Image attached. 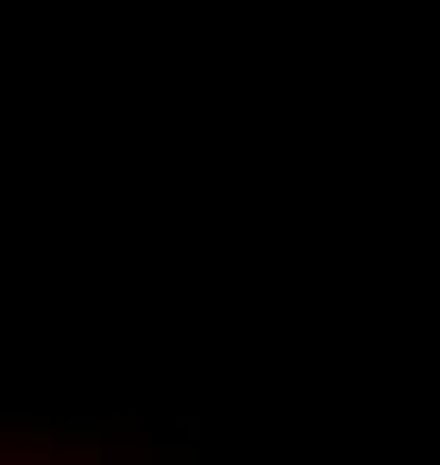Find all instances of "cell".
Listing matches in <instances>:
<instances>
[{"label": "cell", "instance_id": "obj_1", "mask_svg": "<svg viewBox=\"0 0 440 465\" xmlns=\"http://www.w3.org/2000/svg\"><path fill=\"white\" fill-rule=\"evenodd\" d=\"M120 434L82 409H13L0 415V465H107Z\"/></svg>", "mask_w": 440, "mask_h": 465}, {"label": "cell", "instance_id": "obj_2", "mask_svg": "<svg viewBox=\"0 0 440 465\" xmlns=\"http://www.w3.org/2000/svg\"><path fill=\"white\" fill-rule=\"evenodd\" d=\"M120 460L126 465H202L208 460V421L195 409H183L164 428H126L120 434Z\"/></svg>", "mask_w": 440, "mask_h": 465}]
</instances>
